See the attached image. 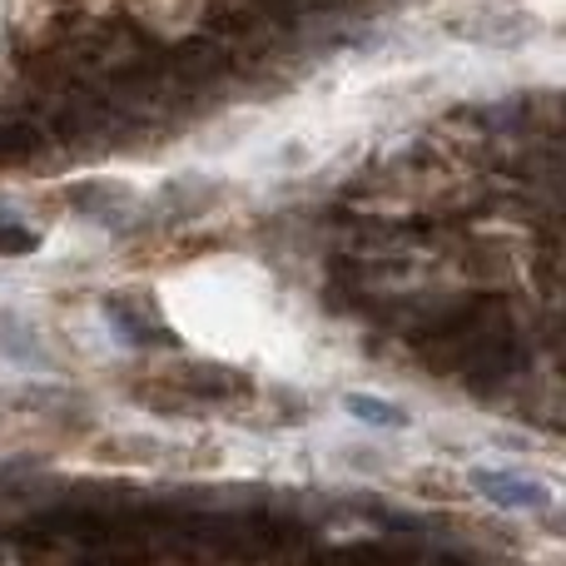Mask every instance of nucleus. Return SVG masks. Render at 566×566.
I'll use <instances>...</instances> for the list:
<instances>
[{
    "mask_svg": "<svg viewBox=\"0 0 566 566\" xmlns=\"http://www.w3.org/2000/svg\"><path fill=\"white\" fill-rule=\"evenodd\" d=\"M343 412H348L353 422H363V428H378V432L408 428V412L388 398H373V392H348V398H343Z\"/></svg>",
    "mask_w": 566,
    "mask_h": 566,
    "instance_id": "f03ea898",
    "label": "nucleus"
},
{
    "mask_svg": "<svg viewBox=\"0 0 566 566\" xmlns=\"http://www.w3.org/2000/svg\"><path fill=\"white\" fill-rule=\"evenodd\" d=\"M468 488L502 512H552V502H557L552 482L532 478L522 468H482L478 462V468H468Z\"/></svg>",
    "mask_w": 566,
    "mask_h": 566,
    "instance_id": "f257e3e1",
    "label": "nucleus"
}]
</instances>
